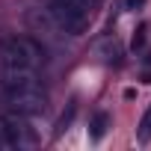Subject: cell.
<instances>
[{"instance_id":"8992f818","label":"cell","mask_w":151,"mask_h":151,"mask_svg":"<svg viewBox=\"0 0 151 151\" xmlns=\"http://www.w3.org/2000/svg\"><path fill=\"white\" fill-rule=\"evenodd\" d=\"M142 3H145V0H124V6H127V9H139Z\"/></svg>"},{"instance_id":"5b68a950","label":"cell","mask_w":151,"mask_h":151,"mask_svg":"<svg viewBox=\"0 0 151 151\" xmlns=\"http://www.w3.org/2000/svg\"><path fill=\"white\" fill-rule=\"evenodd\" d=\"M107 122H110V119H107V113H98V116H95V122H92V136H95V139H101V136H104Z\"/></svg>"},{"instance_id":"277c9868","label":"cell","mask_w":151,"mask_h":151,"mask_svg":"<svg viewBox=\"0 0 151 151\" xmlns=\"http://www.w3.org/2000/svg\"><path fill=\"white\" fill-rule=\"evenodd\" d=\"M136 139L145 145L148 139H151V107L145 110V116H142V122H139V130H136Z\"/></svg>"},{"instance_id":"6da1fadb","label":"cell","mask_w":151,"mask_h":151,"mask_svg":"<svg viewBox=\"0 0 151 151\" xmlns=\"http://www.w3.org/2000/svg\"><path fill=\"white\" fill-rule=\"evenodd\" d=\"M45 50L27 36H12L0 45V89H15L24 83L42 80Z\"/></svg>"},{"instance_id":"3957f363","label":"cell","mask_w":151,"mask_h":151,"mask_svg":"<svg viewBox=\"0 0 151 151\" xmlns=\"http://www.w3.org/2000/svg\"><path fill=\"white\" fill-rule=\"evenodd\" d=\"M36 145V133L27 124V116L6 107L0 110V148L15 151V148H33Z\"/></svg>"},{"instance_id":"7a4b0ae2","label":"cell","mask_w":151,"mask_h":151,"mask_svg":"<svg viewBox=\"0 0 151 151\" xmlns=\"http://www.w3.org/2000/svg\"><path fill=\"white\" fill-rule=\"evenodd\" d=\"M98 6H101V0H50V12L56 24L71 36H80L86 30Z\"/></svg>"}]
</instances>
